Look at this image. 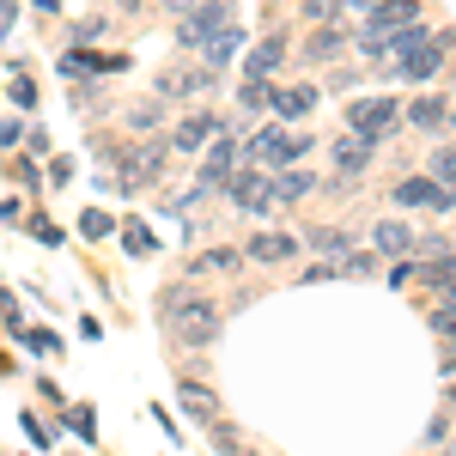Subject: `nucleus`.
<instances>
[{
  "mask_svg": "<svg viewBox=\"0 0 456 456\" xmlns=\"http://www.w3.org/2000/svg\"><path fill=\"white\" fill-rule=\"evenodd\" d=\"M159 311H165V322L176 329L183 347H213V341H219V311H213L208 292H195V286H171V292L159 298Z\"/></svg>",
  "mask_w": 456,
  "mask_h": 456,
  "instance_id": "obj_1",
  "label": "nucleus"
},
{
  "mask_svg": "<svg viewBox=\"0 0 456 456\" xmlns=\"http://www.w3.org/2000/svg\"><path fill=\"white\" fill-rule=\"evenodd\" d=\"M420 25V0H378L371 19H365V55H384L395 49V37Z\"/></svg>",
  "mask_w": 456,
  "mask_h": 456,
  "instance_id": "obj_2",
  "label": "nucleus"
},
{
  "mask_svg": "<svg viewBox=\"0 0 456 456\" xmlns=\"http://www.w3.org/2000/svg\"><path fill=\"white\" fill-rule=\"evenodd\" d=\"M298 152H305V141L286 134V128H262V134H249V159H256V165L286 171V165H298Z\"/></svg>",
  "mask_w": 456,
  "mask_h": 456,
  "instance_id": "obj_3",
  "label": "nucleus"
},
{
  "mask_svg": "<svg viewBox=\"0 0 456 456\" xmlns=\"http://www.w3.org/2000/svg\"><path fill=\"white\" fill-rule=\"evenodd\" d=\"M395 116H402V104H395V98H359V104L347 110V128H353V134L384 141L389 128H395Z\"/></svg>",
  "mask_w": 456,
  "mask_h": 456,
  "instance_id": "obj_4",
  "label": "nucleus"
},
{
  "mask_svg": "<svg viewBox=\"0 0 456 456\" xmlns=\"http://www.w3.org/2000/svg\"><path fill=\"white\" fill-rule=\"evenodd\" d=\"M232 25V12H225V0H208V6H195V12H183V25H176V37L183 43H201L208 49V37H219Z\"/></svg>",
  "mask_w": 456,
  "mask_h": 456,
  "instance_id": "obj_5",
  "label": "nucleus"
},
{
  "mask_svg": "<svg viewBox=\"0 0 456 456\" xmlns=\"http://www.w3.org/2000/svg\"><path fill=\"white\" fill-rule=\"evenodd\" d=\"M232 171H238V141L208 146V152H201V195H208V189H225Z\"/></svg>",
  "mask_w": 456,
  "mask_h": 456,
  "instance_id": "obj_6",
  "label": "nucleus"
},
{
  "mask_svg": "<svg viewBox=\"0 0 456 456\" xmlns=\"http://www.w3.org/2000/svg\"><path fill=\"white\" fill-rule=\"evenodd\" d=\"M395 201H402V208H451V195H444V189H438V176H402V183H395Z\"/></svg>",
  "mask_w": 456,
  "mask_h": 456,
  "instance_id": "obj_7",
  "label": "nucleus"
},
{
  "mask_svg": "<svg viewBox=\"0 0 456 456\" xmlns=\"http://www.w3.org/2000/svg\"><path fill=\"white\" fill-rule=\"evenodd\" d=\"M225 189H232V201H238V208H249V213L274 201V176H268V171H244V176H232Z\"/></svg>",
  "mask_w": 456,
  "mask_h": 456,
  "instance_id": "obj_8",
  "label": "nucleus"
},
{
  "mask_svg": "<svg viewBox=\"0 0 456 456\" xmlns=\"http://www.w3.org/2000/svg\"><path fill=\"white\" fill-rule=\"evenodd\" d=\"M213 134H219V122H213L208 110H195V116H183V122H176L171 146H176V152H208Z\"/></svg>",
  "mask_w": 456,
  "mask_h": 456,
  "instance_id": "obj_9",
  "label": "nucleus"
},
{
  "mask_svg": "<svg viewBox=\"0 0 456 456\" xmlns=\"http://www.w3.org/2000/svg\"><path fill=\"white\" fill-rule=\"evenodd\" d=\"M371 244L384 249V256H408V249L420 244V238H414V232L402 225V219H384V225H371Z\"/></svg>",
  "mask_w": 456,
  "mask_h": 456,
  "instance_id": "obj_10",
  "label": "nucleus"
},
{
  "mask_svg": "<svg viewBox=\"0 0 456 456\" xmlns=\"http://www.w3.org/2000/svg\"><path fill=\"white\" fill-rule=\"evenodd\" d=\"M298 249V238H286V232H256L249 238V262H286Z\"/></svg>",
  "mask_w": 456,
  "mask_h": 456,
  "instance_id": "obj_11",
  "label": "nucleus"
},
{
  "mask_svg": "<svg viewBox=\"0 0 456 456\" xmlns=\"http://www.w3.org/2000/svg\"><path fill=\"white\" fill-rule=\"evenodd\" d=\"M238 49H244V31H238V25H225L219 37H208V49H201V55H208V73H213V68H225Z\"/></svg>",
  "mask_w": 456,
  "mask_h": 456,
  "instance_id": "obj_12",
  "label": "nucleus"
},
{
  "mask_svg": "<svg viewBox=\"0 0 456 456\" xmlns=\"http://www.w3.org/2000/svg\"><path fill=\"white\" fill-rule=\"evenodd\" d=\"M274 110H281L286 122H298V116H311V110H316V92H311V86H286V92H274Z\"/></svg>",
  "mask_w": 456,
  "mask_h": 456,
  "instance_id": "obj_13",
  "label": "nucleus"
},
{
  "mask_svg": "<svg viewBox=\"0 0 456 456\" xmlns=\"http://www.w3.org/2000/svg\"><path fill=\"white\" fill-rule=\"evenodd\" d=\"M371 152H378V141H371V134H347V141L335 146V165H341V171H359Z\"/></svg>",
  "mask_w": 456,
  "mask_h": 456,
  "instance_id": "obj_14",
  "label": "nucleus"
},
{
  "mask_svg": "<svg viewBox=\"0 0 456 456\" xmlns=\"http://www.w3.org/2000/svg\"><path fill=\"white\" fill-rule=\"evenodd\" d=\"M353 238H347V232H335V225H322V232H311V249H316V256H341V274H347V256H353Z\"/></svg>",
  "mask_w": 456,
  "mask_h": 456,
  "instance_id": "obj_15",
  "label": "nucleus"
},
{
  "mask_svg": "<svg viewBox=\"0 0 456 456\" xmlns=\"http://www.w3.org/2000/svg\"><path fill=\"white\" fill-rule=\"evenodd\" d=\"M311 189H316V183H311L305 171H292V165H286V171L274 176V201H305Z\"/></svg>",
  "mask_w": 456,
  "mask_h": 456,
  "instance_id": "obj_16",
  "label": "nucleus"
},
{
  "mask_svg": "<svg viewBox=\"0 0 456 456\" xmlns=\"http://www.w3.org/2000/svg\"><path fill=\"white\" fill-rule=\"evenodd\" d=\"M281 55H286L281 43H262V49H249V61H244V73H249V79H268V73L281 68Z\"/></svg>",
  "mask_w": 456,
  "mask_h": 456,
  "instance_id": "obj_17",
  "label": "nucleus"
},
{
  "mask_svg": "<svg viewBox=\"0 0 456 456\" xmlns=\"http://www.w3.org/2000/svg\"><path fill=\"white\" fill-rule=\"evenodd\" d=\"M444 116H451L444 98H414V104H408V122H414V128H438Z\"/></svg>",
  "mask_w": 456,
  "mask_h": 456,
  "instance_id": "obj_18",
  "label": "nucleus"
},
{
  "mask_svg": "<svg viewBox=\"0 0 456 456\" xmlns=\"http://www.w3.org/2000/svg\"><path fill=\"white\" fill-rule=\"evenodd\" d=\"M341 49H347V37H341V31H316V43H311V55H316V61H335Z\"/></svg>",
  "mask_w": 456,
  "mask_h": 456,
  "instance_id": "obj_19",
  "label": "nucleus"
},
{
  "mask_svg": "<svg viewBox=\"0 0 456 456\" xmlns=\"http://www.w3.org/2000/svg\"><path fill=\"white\" fill-rule=\"evenodd\" d=\"M183 402H189V414H195V420L213 426V402H208V389H201V384H183Z\"/></svg>",
  "mask_w": 456,
  "mask_h": 456,
  "instance_id": "obj_20",
  "label": "nucleus"
},
{
  "mask_svg": "<svg viewBox=\"0 0 456 456\" xmlns=\"http://www.w3.org/2000/svg\"><path fill=\"white\" fill-rule=\"evenodd\" d=\"M165 92H208V73H165Z\"/></svg>",
  "mask_w": 456,
  "mask_h": 456,
  "instance_id": "obj_21",
  "label": "nucleus"
},
{
  "mask_svg": "<svg viewBox=\"0 0 456 456\" xmlns=\"http://www.w3.org/2000/svg\"><path fill=\"white\" fill-rule=\"evenodd\" d=\"M432 329H438V335H456V286H451V298L432 311Z\"/></svg>",
  "mask_w": 456,
  "mask_h": 456,
  "instance_id": "obj_22",
  "label": "nucleus"
},
{
  "mask_svg": "<svg viewBox=\"0 0 456 456\" xmlns=\"http://www.w3.org/2000/svg\"><path fill=\"white\" fill-rule=\"evenodd\" d=\"M432 176H438V183H451V189H456V146H444V152L432 159Z\"/></svg>",
  "mask_w": 456,
  "mask_h": 456,
  "instance_id": "obj_23",
  "label": "nucleus"
},
{
  "mask_svg": "<svg viewBox=\"0 0 456 456\" xmlns=\"http://www.w3.org/2000/svg\"><path fill=\"white\" fill-rule=\"evenodd\" d=\"M244 104H249V110L274 104V92H268V79H244Z\"/></svg>",
  "mask_w": 456,
  "mask_h": 456,
  "instance_id": "obj_24",
  "label": "nucleus"
},
{
  "mask_svg": "<svg viewBox=\"0 0 456 456\" xmlns=\"http://www.w3.org/2000/svg\"><path fill=\"white\" fill-rule=\"evenodd\" d=\"M122 238H128V256H146V249H152V232H146V225H128Z\"/></svg>",
  "mask_w": 456,
  "mask_h": 456,
  "instance_id": "obj_25",
  "label": "nucleus"
},
{
  "mask_svg": "<svg viewBox=\"0 0 456 456\" xmlns=\"http://www.w3.org/2000/svg\"><path fill=\"white\" fill-rule=\"evenodd\" d=\"M79 232H86V238H104V232H110V213H86V219H79Z\"/></svg>",
  "mask_w": 456,
  "mask_h": 456,
  "instance_id": "obj_26",
  "label": "nucleus"
},
{
  "mask_svg": "<svg viewBox=\"0 0 456 456\" xmlns=\"http://www.w3.org/2000/svg\"><path fill=\"white\" fill-rule=\"evenodd\" d=\"M122 6H141V0H122Z\"/></svg>",
  "mask_w": 456,
  "mask_h": 456,
  "instance_id": "obj_27",
  "label": "nucleus"
},
{
  "mask_svg": "<svg viewBox=\"0 0 456 456\" xmlns=\"http://www.w3.org/2000/svg\"><path fill=\"white\" fill-rule=\"evenodd\" d=\"M359 6H378V0H359Z\"/></svg>",
  "mask_w": 456,
  "mask_h": 456,
  "instance_id": "obj_28",
  "label": "nucleus"
}]
</instances>
